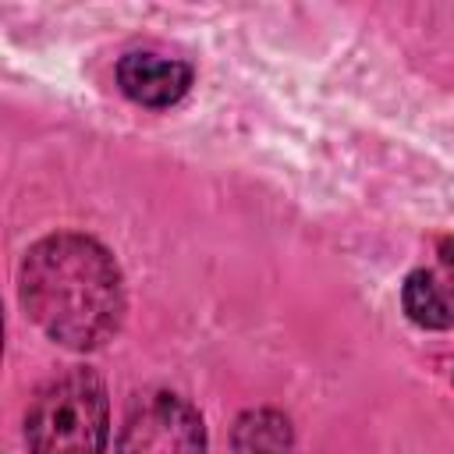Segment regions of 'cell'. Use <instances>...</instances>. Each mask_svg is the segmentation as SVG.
Wrapping results in <instances>:
<instances>
[{
    "label": "cell",
    "instance_id": "6da1fadb",
    "mask_svg": "<svg viewBox=\"0 0 454 454\" xmlns=\"http://www.w3.org/2000/svg\"><path fill=\"white\" fill-rule=\"evenodd\" d=\"M21 305L57 344L89 351L124 319V280L114 255L85 234H50L21 259Z\"/></svg>",
    "mask_w": 454,
    "mask_h": 454
},
{
    "label": "cell",
    "instance_id": "7a4b0ae2",
    "mask_svg": "<svg viewBox=\"0 0 454 454\" xmlns=\"http://www.w3.org/2000/svg\"><path fill=\"white\" fill-rule=\"evenodd\" d=\"M106 436V390L92 369H67L43 383L25 415L28 454H103Z\"/></svg>",
    "mask_w": 454,
    "mask_h": 454
},
{
    "label": "cell",
    "instance_id": "3957f363",
    "mask_svg": "<svg viewBox=\"0 0 454 454\" xmlns=\"http://www.w3.org/2000/svg\"><path fill=\"white\" fill-rule=\"evenodd\" d=\"M117 454H206L202 415L177 394H149L128 411Z\"/></svg>",
    "mask_w": 454,
    "mask_h": 454
},
{
    "label": "cell",
    "instance_id": "277c9868",
    "mask_svg": "<svg viewBox=\"0 0 454 454\" xmlns=\"http://www.w3.org/2000/svg\"><path fill=\"white\" fill-rule=\"evenodd\" d=\"M117 85L128 99L142 103V106H170L177 103L188 85H192V67L177 57H163V53H124L117 64Z\"/></svg>",
    "mask_w": 454,
    "mask_h": 454
},
{
    "label": "cell",
    "instance_id": "5b68a950",
    "mask_svg": "<svg viewBox=\"0 0 454 454\" xmlns=\"http://www.w3.org/2000/svg\"><path fill=\"white\" fill-rule=\"evenodd\" d=\"M401 301H404V312L411 323L426 326V330H447L454 323V309L443 294V287L433 280V273L426 270H415L408 280H404V291H401Z\"/></svg>",
    "mask_w": 454,
    "mask_h": 454
},
{
    "label": "cell",
    "instance_id": "8992f818",
    "mask_svg": "<svg viewBox=\"0 0 454 454\" xmlns=\"http://www.w3.org/2000/svg\"><path fill=\"white\" fill-rule=\"evenodd\" d=\"M238 454H287L291 450V429L287 419L273 411H252L238 422Z\"/></svg>",
    "mask_w": 454,
    "mask_h": 454
},
{
    "label": "cell",
    "instance_id": "52a82bcc",
    "mask_svg": "<svg viewBox=\"0 0 454 454\" xmlns=\"http://www.w3.org/2000/svg\"><path fill=\"white\" fill-rule=\"evenodd\" d=\"M440 262H443L447 277L454 280V238H443V241H440Z\"/></svg>",
    "mask_w": 454,
    "mask_h": 454
}]
</instances>
